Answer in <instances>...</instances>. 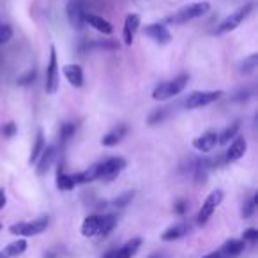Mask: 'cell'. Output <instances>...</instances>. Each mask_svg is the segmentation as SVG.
<instances>
[{"label":"cell","mask_w":258,"mask_h":258,"mask_svg":"<svg viewBox=\"0 0 258 258\" xmlns=\"http://www.w3.org/2000/svg\"><path fill=\"white\" fill-rule=\"evenodd\" d=\"M211 11V4L209 2H195V4L184 6L173 16H170L166 22L172 23V25H184V23L191 22V20L202 18L204 15Z\"/></svg>","instance_id":"1"},{"label":"cell","mask_w":258,"mask_h":258,"mask_svg":"<svg viewBox=\"0 0 258 258\" xmlns=\"http://www.w3.org/2000/svg\"><path fill=\"white\" fill-rule=\"evenodd\" d=\"M187 82H189V75H179L177 78L170 80V82L159 83V85L154 89V92H152V97H154L156 101L170 99V97L182 92V90L186 89Z\"/></svg>","instance_id":"2"},{"label":"cell","mask_w":258,"mask_h":258,"mask_svg":"<svg viewBox=\"0 0 258 258\" xmlns=\"http://www.w3.org/2000/svg\"><path fill=\"white\" fill-rule=\"evenodd\" d=\"M48 223H50L48 216H43V218H37V219H34V221H20V223H15V225H11L9 232H11L13 235H20V237L39 235V233H43L44 230L48 228Z\"/></svg>","instance_id":"3"},{"label":"cell","mask_w":258,"mask_h":258,"mask_svg":"<svg viewBox=\"0 0 258 258\" xmlns=\"http://www.w3.org/2000/svg\"><path fill=\"white\" fill-rule=\"evenodd\" d=\"M251 11H253V4H251V2L240 6L239 9H235L233 13H230V15L226 16L221 23H219L218 29H216V34H219V36H221V34H228V32H232V30H235L237 27H239L240 23H242L244 20L249 16Z\"/></svg>","instance_id":"4"},{"label":"cell","mask_w":258,"mask_h":258,"mask_svg":"<svg viewBox=\"0 0 258 258\" xmlns=\"http://www.w3.org/2000/svg\"><path fill=\"white\" fill-rule=\"evenodd\" d=\"M219 97H223V90H197V92H191L186 97L184 106L187 110H197V108H204L207 104L214 103Z\"/></svg>","instance_id":"5"},{"label":"cell","mask_w":258,"mask_h":258,"mask_svg":"<svg viewBox=\"0 0 258 258\" xmlns=\"http://www.w3.org/2000/svg\"><path fill=\"white\" fill-rule=\"evenodd\" d=\"M223 197H225V195H223L221 189H214L207 198H205V202L202 204L200 212H198V216H197L198 225H205V223L211 219V216L214 214V211L219 207V204L223 202Z\"/></svg>","instance_id":"6"},{"label":"cell","mask_w":258,"mask_h":258,"mask_svg":"<svg viewBox=\"0 0 258 258\" xmlns=\"http://www.w3.org/2000/svg\"><path fill=\"white\" fill-rule=\"evenodd\" d=\"M125 168V159L124 158H108L106 161H101V177L99 180L103 182H111L122 173Z\"/></svg>","instance_id":"7"},{"label":"cell","mask_w":258,"mask_h":258,"mask_svg":"<svg viewBox=\"0 0 258 258\" xmlns=\"http://www.w3.org/2000/svg\"><path fill=\"white\" fill-rule=\"evenodd\" d=\"M58 62H57V50L55 46L50 48V60H48V68H46V83H44V89L48 94H55L58 89Z\"/></svg>","instance_id":"8"},{"label":"cell","mask_w":258,"mask_h":258,"mask_svg":"<svg viewBox=\"0 0 258 258\" xmlns=\"http://www.w3.org/2000/svg\"><path fill=\"white\" fill-rule=\"evenodd\" d=\"M68 20L75 30H82L85 27V9L82 0H69L68 4Z\"/></svg>","instance_id":"9"},{"label":"cell","mask_w":258,"mask_h":258,"mask_svg":"<svg viewBox=\"0 0 258 258\" xmlns=\"http://www.w3.org/2000/svg\"><path fill=\"white\" fill-rule=\"evenodd\" d=\"M145 36L154 39L159 44H166L172 41V34H170V30L163 23H151V25H147L145 27Z\"/></svg>","instance_id":"10"},{"label":"cell","mask_w":258,"mask_h":258,"mask_svg":"<svg viewBox=\"0 0 258 258\" xmlns=\"http://www.w3.org/2000/svg\"><path fill=\"white\" fill-rule=\"evenodd\" d=\"M247 151V142L244 137H235L232 140V144H230L228 151H226V163H233V161H239L240 158H242L244 154H246Z\"/></svg>","instance_id":"11"},{"label":"cell","mask_w":258,"mask_h":258,"mask_svg":"<svg viewBox=\"0 0 258 258\" xmlns=\"http://www.w3.org/2000/svg\"><path fill=\"white\" fill-rule=\"evenodd\" d=\"M216 144H218V135L214 131H207V133L200 135V137H197L193 140V147L198 152H204V154L211 152L216 147Z\"/></svg>","instance_id":"12"},{"label":"cell","mask_w":258,"mask_h":258,"mask_svg":"<svg viewBox=\"0 0 258 258\" xmlns=\"http://www.w3.org/2000/svg\"><path fill=\"white\" fill-rule=\"evenodd\" d=\"M138 27H140V16L131 13V15L125 16L124 20V30H122V37H124L125 44H131L135 39V34H137Z\"/></svg>","instance_id":"13"},{"label":"cell","mask_w":258,"mask_h":258,"mask_svg":"<svg viewBox=\"0 0 258 258\" xmlns=\"http://www.w3.org/2000/svg\"><path fill=\"white\" fill-rule=\"evenodd\" d=\"M244 246H246V242H244L242 239H230L228 242H225V246L221 247L219 256L221 258H235L244 251Z\"/></svg>","instance_id":"14"},{"label":"cell","mask_w":258,"mask_h":258,"mask_svg":"<svg viewBox=\"0 0 258 258\" xmlns=\"http://www.w3.org/2000/svg\"><path fill=\"white\" fill-rule=\"evenodd\" d=\"M53 161H55V147H44V151H43V154L39 156V159H37V168H36V172H37V175H44V173L50 170V166L53 165Z\"/></svg>","instance_id":"15"},{"label":"cell","mask_w":258,"mask_h":258,"mask_svg":"<svg viewBox=\"0 0 258 258\" xmlns=\"http://www.w3.org/2000/svg\"><path fill=\"white\" fill-rule=\"evenodd\" d=\"M62 71H64V76L68 78V82L71 83L73 87L80 89V87L83 85V69L80 68L78 64L64 66V68H62Z\"/></svg>","instance_id":"16"},{"label":"cell","mask_w":258,"mask_h":258,"mask_svg":"<svg viewBox=\"0 0 258 258\" xmlns=\"http://www.w3.org/2000/svg\"><path fill=\"white\" fill-rule=\"evenodd\" d=\"M191 230V226L187 225V223H177V225L170 226L168 230H165L161 235V240H165V242H172V240H177L180 239V237L187 235Z\"/></svg>","instance_id":"17"},{"label":"cell","mask_w":258,"mask_h":258,"mask_svg":"<svg viewBox=\"0 0 258 258\" xmlns=\"http://www.w3.org/2000/svg\"><path fill=\"white\" fill-rule=\"evenodd\" d=\"M142 246V239L140 237H135V239L127 240L124 246H120L118 249H115L113 258H133L137 254V251Z\"/></svg>","instance_id":"18"},{"label":"cell","mask_w":258,"mask_h":258,"mask_svg":"<svg viewBox=\"0 0 258 258\" xmlns=\"http://www.w3.org/2000/svg\"><path fill=\"white\" fill-rule=\"evenodd\" d=\"M85 23H89V25L94 27L97 32L106 34V36H110V34L113 32V27H111L110 22H106V20L101 18V16H97V15H92V13H85Z\"/></svg>","instance_id":"19"},{"label":"cell","mask_w":258,"mask_h":258,"mask_svg":"<svg viewBox=\"0 0 258 258\" xmlns=\"http://www.w3.org/2000/svg\"><path fill=\"white\" fill-rule=\"evenodd\" d=\"M27 251V240L18 239L15 242L8 244L4 249H0V258H18Z\"/></svg>","instance_id":"20"},{"label":"cell","mask_w":258,"mask_h":258,"mask_svg":"<svg viewBox=\"0 0 258 258\" xmlns=\"http://www.w3.org/2000/svg\"><path fill=\"white\" fill-rule=\"evenodd\" d=\"M125 135H127V127H125V125H117L115 129H111L110 133L104 135L101 144H103L104 147H115V145L124 140Z\"/></svg>","instance_id":"21"},{"label":"cell","mask_w":258,"mask_h":258,"mask_svg":"<svg viewBox=\"0 0 258 258\" xmlns=\"http://www.w3.org/2000/svg\"><path fill=\"white\" fill-rule=\"evenodd\" d=\"M101 226V214H92L89 218H85L82 225V235L83 237H97V232H99Z\"/></svg>","instance_id":"22"},{"label":"cell","mask_w":258,"mask_h":258,"mask_svg":"<svg viewBox=\"0 0 258 258\" xmlns=\"http://www.w3.org/2000/svg\"><path fill=\"white\" fill-rule=\"evenodd\" d=\"M117 221H118V218H117V214H104V216H101V226H99V232H97V237H106V235H110V232L111 230L117 226Z\"/></svg>","instance_id":"23"},{"label":"cell","mask_w":258,"mask_h":258,"mask_svg":"<svg viewBox=\"0 0 258 258\" xmlns=\"http://www.w3.org/2000/svg\"><path fill=\"white\" fill-rule=\"evenodd\" d=\"M43 151H44V137H43V131L39 129L36 135V144H34L32 152H30V158H29L30 165H34V163L39 159V156L43 154Z\"/></svg>","instance_id":"24"},{"label":"cell","mask_w":258,"mask_h":258,"mask_svg":"<svg viewBox=\"0 0 258 258\" xmlns=\"http://www.w3.org/2000/svg\"><path fill=\"white\" fill-rule=\"evenodd\" d=\"M239 129H240V120L233 122V124L230 125V127H226L221 135H218V144L226 145L230 140H233V138L237 137V133H239Z\"/></svg>","instance_id":"25"},{"label":"cell","mask_w":258,"mask_h":258,"mask_svg":"<svg viewBox=\"0 0 258 258\" xmlns=\"http://www.w3.org/2000/svg\"><path fill=\"white\" fill-rule=\"evenodd\" d=\"M57 189L60 191H71L75 189V182H73V177L69 173H66L64 170H58L57 172Z\"/></svg>","instance_id":"26"},{"label":"cell","mask_w":258,"mask_h":258,"mask_svg":"<svg viewBox=\"0 0 258 258\" xmlns=\"http://www.w3.org/2000/svg\"><path fill=\"white\" fill-rule=\"evenodd\" d=\"M256 66H258V55L251 53L249 57H246L240 62V73H242V75H251V73L256 69Z\"/></svg>","instance_id":"27"},{"label":"cell","mask_w":258,"mask_h":258,"mask_svg":"<svg viewBox=\"0 0 258 258\" xmlns=\"http://www.w3.org/2000/svg\"><path fill=\"white\" fill-rule=\"evenodd\" d=\"M89 48H92V50H118V43L113 39L92 41V43L89 44Z\"/></svg>","instance_id":"28"},{"label":"cell","mask_w":258,"mask_h":258,"mask_svg":"<svg viewBox=\"0 0 258 258\" xmlns=\"http://www.w3.org/2000/svg\"><path fill=\"white\" fill-rule=\"evenodd\" d=\"M75 133H76V124H75V122H66V124H62L60 125V140H62V144H66V142H68Z\"/></svg>","instance_id":"29"},{"label":"cell","mask_w":258,"mask_h":258,"mask_svg":"<svg viewBox=\"0 0 258 258\" xmlns=\"http://www.w3.org/2000/svg\"><path fill=\"white\" fill-rule=\"evenodd\" d=\"M256 202H258L256 195H254V197H251L249 200L244 202V205H242V218L244 219L251 218V216L254 214V209H256Z\"/></svg>","instance_id":"30"},{"label":"cell","mask_w":258,"mask_h":258,"mask_svg":"<svg viewBox=\"0 0 258 258\" xmlns=\"http://www.w3.org/2000/svg\"><path fill=\"white\" fill-rule=\"evenodd\" d=\"M13 37V27L8 23H0V44L9 43Z\"/></svg>","instance_id":"31"},{"label":"cell","mask_w":258,"mask_h":258,"mask_svg":"<svg viewBox=\"0 0 258 258\" xmlns=\"http://www.w3.org/2000/svg\"><path fill=\"white\" fill-rule=\"evenodd\" d=\"M131 200H133V193H124V195H120L118 198H115V200H113V207L122 209V207H125V205H127Z\"/></svg>","instance_id":"32"},{"label":"cell","mask_w":258,"mask_h":258,"mask_svg":"<svg viewBox=\"0 0 258 258\" xmlns=\"http://www.w3.org/2000/svg\"><path fill=\"white\" fill-rule=\"evenodd\" d=\"M242 240H244V242L254 244V242L258 240V230H256V228H247V230H244Z\"/></svg>","instance_id":"33"},{"label":"cell","mask_w":258,"mask_h":258,"mask_svg":"<svg viewBox=\"0 0 258 258\" xmlns=\"http://www.w3.org/2000/svg\"><path fill=\"white\" fill-rule=\"evenodd\" d=\"M166 115V110L165 108H158V110H154L151 113V117H149V124H156V122L163 120V117Z\"/></svg>","instance_id":"34"},{"label":"cell","mask_w":258,"mask_h":258,"mask_svg":"<svg viewBox=\"0 0 258 258\" xmlns=\"http://www.w3.org/2000/svg\"><path fill=\"white\" fill-rule=\"evenodd\" d=\"M34 78H36V71L32 69V71L27 73V75L23 76V78H20V80H18V83H20V85H29L30 82H34Z\"/></svg>","instance_id":"35"},{"label":"cell","mask_w":258,"mask_h":258,"mask_svg":"<svg viewBox=\"0 0 258 258\" xmlns=\"http://www.w3.org/2000/svg\"><path fill=\"white\" fill-rule=\"evenodd\" d=\"M2 133H4V137H13V135L16 133V125L13 124V122H9V124H6L4 127H2Z\"/></svg>","instance_id":"36"},{"label":"cell","mask_w":258,"mask_h":258,"mask_svg":"<svg viewBox=\"0 0 258 258\" xmlns=\"http://www.w3.org/2000/svg\"><path fill=\"white\" fill-rule=\"evenodd\" d=\"M186 211H187V204H186V202H184V200L177 202V204H175V212H177V214H184Z\"/></svg>","instance_id":"37"},{"label":"cell","mask_w":258,"mask_h":258,"mask_svg":"<svg viewBox=\"0 0 258 258\" xmlns=\"http://www.w3.org/2000/svg\"><path fill=\"white\" fill-rule=\"evenodd\" d=\"M6 207V193L4 191H0V209Z\"/></svg>","instance_id":"38"},{"label":"cell","mask_w":258,"mask_h":258,"mask_svg":"<svg viewBox=\"0 0 258 258\" xmlns=\"http://www.w3.org/2000/svg\"><path fill=\"white\" fill-rule=\"evenodd\" d=\"M202 258H221V256H219V251H216V253H209V254H205V256H202Z\"/></svg>","instance_id":"39"},{"label":"cell","mask_w":258,"mask_h":258,"mask_svg":"<svg viewBox=\"0 0 258 258\" xmlns=\"http://www.w3.org/2000/svg\"><path fill=\"white\" fill-rule=\"evenodd\" d=\"M113 254H115V247H113V249H110V251H108V253L104 254L103 258H113Z\"/></svg>","instance_id":"40"},{"label":"cell","mask_w":258,"mask_h":258,"mask_svg":"<svg viewBox=\"0 0 258 258\" xmlns=\"http://www.w3.org/2000/svg\"><path fill=\"white\" fill-rule=\"evenodd\" d=\"M44 258H57V253H55V251H50Z\"/></svg>","instance_id":"41"},{"label":"cell","mask_w":258,"mask_h":258,"mask_svg":"<svg viewBox=\"0 0 258 258\" xmlns=\"http://www.w3.org/2000/svg\"><path fill=\"white\" fill-rule=\"evenodd\" d=\"M149 258H161L159 254H152V256H149Z\"/></svg>","instance_id":"42"},{"label":"cell","mask_w":258,"mask_h":258,"mask_svg":"<svg viewBox=\"0 0 258 258\" xmlns=\"http://www.w3.org/2000/svg\"><path fill=\"white\" fill-rule=\"evenodd\" d=\"M0 232H2V223H0Z\"/></svg>","instance_id":"43"}]
</instances>
